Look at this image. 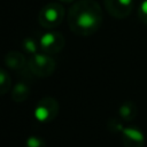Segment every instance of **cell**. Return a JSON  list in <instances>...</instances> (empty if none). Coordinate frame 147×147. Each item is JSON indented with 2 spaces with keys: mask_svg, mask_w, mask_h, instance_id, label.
<instances>
[{
  "mask_svg": "<svg viewBox=\"0 0 147 147\" xmlns=\"http://www.w3.org/2000/svg\"><path fill=\"white\" fill-rule=\"evenodd\" d=\"M103 20L100 5L95 0L76 1L68 11L69 29L77 36H91L95 33Z\"/></svg>",
  "mask_w": 147,
  "mask_h": 147,
  "instance_id": "6da1fadb",
  "label": "cell"
},
{
  "mask_svg": "<svg viewBox=\"0 0 147 147\" xmlns=\"http://www.w3.org/2000/svg\"><path fill=\"white\" fill-rule=\"evenodd\" d=\"M64 7L60 2H49L45 5L38 14L39 24L46 29L59 26L64 18Z\"/></svg>",
  "mask_w": 147,
  "mask_h": 147,
  "instance_id": "7a4b0ae2",
  "label": "cell"
},
{
  "mask_svg": "<svg viewBox=\"0 0 147 147\" xmlns=\"http://www.w3.org/2000/svg\"><path fill=\"white\" fill-rule=\"evenodd\" d=\"M30 71L40 78L48 77L53 74L56 68V62L47 54L44 53H36L28 62Z\"/></svg>",
  "mask_w": 147,
  "mask_h": 147,
  "instance_id": "3957f363",
  "label": "cell"
},
{
  "mask_svg": "<svg viewBox=\"0 0 147 147\" xmlns=\"http://www.w3.org/2000/svg\"><path fill=\"white\" fill-rule=\"evenodd\" d=\"M59 114V102L52 96H45L36 105L34 117L39 122H51Z\"/></svg>",
  "mask_w": 147,
  "mask_h": 147,
  "instance_id": "277c9868",
  "label": "cell"
},
{
  "mask_svg": "<svg viewBox=\"0 0 147 147\" xmlns=\"http://www.w3.org/2000/svg\"><path fill=\"white\" fill-rule=\"evenodd\" d=\"M106 10L115 18H126L133 9V0H103Z\"/></svg>",
  "mask_w": 147,
  "mask_h": 147,
  "instance_id": "5b68a950",
  "label": "cell"
},
{
  "mask_svg": "<svg viewBox=\"0 0 147 147\" xmlns=\"http://www.w3.org/2000/svg\"><path fill=\"white\" fill-rule=\"evenodd\" d=\"M65 45V39L60 32H47L40 39V48L47 53H59Z\"/></svg>",
  "mask_w": 147,
  "mask_h": 147,
  "instance_id": "8992f818",
  "label": "cell"
},
{
  "mask_svg": "<svg viewBox=\"0 0 147 147\" xmlns=\"http://www.w3.org/2000/svg\"><path fill=\"white\" fill-rule=\"evenodd\" d=\"M122 141L124 147H144L145 136L138 127L127 126L122 131Z\"/></svg>",
  "mask_w": 147,
  "mask_h": 147,
  "instance_id": "52a82bcc",
  "label": "cell"
},
{
  "mask_svg": "<svg viewBox=\"0 0 147 147\" xmlns=\"http://www.w3.org/2000/svg\"><path fill=\"white\" fill-rule=\"evenodd\" d=\"M5 63L8 68H10L13 70H20L25 65V57L22 53L11 51L6 54Z\"/></svg>",
  "mask_w": 147,
  "mask_h": 147,
  "instance_id": "ba28073f",
  "label": "cell"
},
{
  "mask_svg": "<svg viewBox=\"0 0 147 147\" xmlns=\"http://www.w3.org/2000/svg\"><path fill=\"white\" fill-rule=\"evenodd\" d=\"M118 115L122 119H124L125 122H131L133 121L137 115H138V108L136 106L134 102L132 101H125L124 103H122L118 108Z\"/></svg>",
  "mask_w": 147,
  "mask_h": 147,
  "instance_id": "9c48e42d",
  "label": "cell"
},
{
  "mask_svg": "<svg viewBox=\"0 0 147 147\" xmlns=\"http://www.w3.org/2000/svg\"><path fill=\"white\" fill-rule=\"evenodd\" d=\"M30 95V88L24 83L16 84L11 90V99L15 102H23L25 101Z\"/></svg>",
  "mask_w": 147,
  "mask_h": 147,
  "instance_id": "30bf717a",
  "label": "cell"
},
{
  "mask_svg": "<svg viewBox=\"0 0 147 147\" xmlns=\"http://www.w3.org/2000/svg\"><path fill=\"white\" fill-rule=\"evenodd\" d=\"M10 76L8 71L3 68H0V95L6 94L10 88Z\"/></svg>",
  "mask_w": 147,
  "mask_h": 147,
  "instance_id": "8fae6325",
  "label": "cell"
},
{
  "mask_svg": "<svg viewBox=\"0 0 147 147\" xmlns=\"http://www.w3.org/2000/svg\"><path fill=\"white\" fill-rule=\"evenodd\" d=\"M22 47L25 52H28L30 54H36L38 51V44L32 38H25L22 42Z\"/></svg>",
  "mask_w": 147,
  "mask_h": 147,
  "instance_id": "7c38bea8",
  "label": "cell"
},
{
  "mask_svg": "<svg viewBox=\"0 0 147 147\" xmlns=\"http://www.w3.org/2000/svg\"><path fill=\"white\" fill-rule=\"evenodd\" d=\"M25 147H46V142L40 137L30 136L25 141Z\"/></svg>",
  "mask_w": 147,
  "mask_h": 147,
  "instance_id": "4fadbf2b",
  "label": "cell"
},
{
  "mask_svg": "<svg viewBox=\"0 0 147 147\" xmlns=\"http://www.w3.org/2000/svg\"><path fill=\"white\" fill-rule=\"evenodd\" d=\"M138 17L139 20L147 25V0H142L138 7Z\"/></svg>",
  "mask_w": 147,
  "mask_h": 147,
  "instance_id": "5bb4252c",
  "label": "cell"
},
{
  "mask_svg": "<svg viewBox=\"0 0 147 147\" xmlns=\"http://www.w3.org/2000/svg\"><path fill=\"white\" fill-rule=\"evenodd\" d=\"M107 127H108V130H109L110 132H113V133L122 132L123 129H124V126L122 125V123H121L119 121H117L116 118L109 119V122H108V124H107Z\"/></svg>",
  "mask_w": 147,
  "mask_h": 147,
  "instance_id": "9a60e30c",
  "label": "cell"
},
{
  "mask_svg": "<svg viewBox=\"0 0 147 147\" xmlns=\"http://www.w3.org/2000/svg\"><path fill=\"white\" fill-rule=\"evenodd\" d=\"M60 1H62V2H65V3H70V2H72L74 0H60Z\"/></svg>",
  "mask_w": 147,
  "mask_h": 147,
  "instance_id": "2e32d148",
  "label": "cell"
}]
</instances>
